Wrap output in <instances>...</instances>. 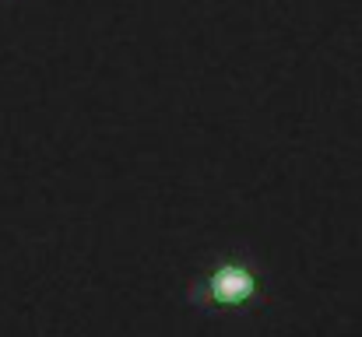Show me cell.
<instances>
[{"mask_svg":"<svg viewBox=\"0 0 362 337\" xmlns=\"http://www.w3.org/2000/svg\"><path fill=\"white\" fill-rule=\"evenodd\" d=\"M176 299L201 320H253L271 302V274L257 246L229 242L204 260Z\"/></svg>","mask_w":362,"mask_h":337,"instance_id":"6da1fadb","label":"cell"}]
</instances>
